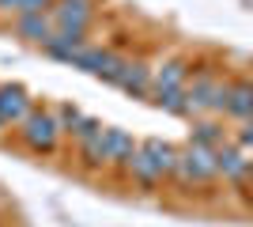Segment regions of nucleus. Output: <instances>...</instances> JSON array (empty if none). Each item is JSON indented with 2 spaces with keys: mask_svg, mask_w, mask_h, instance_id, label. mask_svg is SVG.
I'll use <instances>...</instances> for the list:
<instances>
[{
  "mask_svg": "<svg viewBox=\"0 0 253 227\" xmlns=\"http://www.w3.org/2000/svg\"><path fill=\"white\" fill-rule=\"evenodd\" d=\"M174 163H178V151L170 148V144L144 140V144H136L132 159L125 163V171H128V178L140 182V185H159L163 178L174 174Z\"/></svg>",
  "mask_w": 253,
  "mask_h": 227,
  "instance_id": "1",
  "label": "nucleus"
},
{
  "mask_svg": "<svg viewBox=\"0 0 253 227\" xmlns=\"http://www.w3.org/2000/svg\"><path fill=\"white\" fill-rule=\"evenodd\" d=\"M19 140H23V148L34 151V155H49V151L57 148V140H61L57 114H53V110H38V106H34L31 114L19 121Z\"/></svg>",
  "mask_w": 253,
  "mask_h": 227,
  "instance_id": "2",
  "label": "nucleus"
},
{
  "mask_svg": "<svg viewBox=\"0 0 253 227\" xmlns=\"http://www.w3.org/2000/svg\"><path fill=\"white\" fill-rule=\"evenodd\" d=\"M174 178L185 185H204L211 178H219V167H215V148H204V144H193L178 151V163H174Z\"/></svg>",
  "mask_w": 253,
  "mask_h": 227,
  "instance_id": "3",
  "label": "nucleus"
},
{
  "mask_svg": "<svg viewBox=\"0 0 253 227\" xmlns=\"http://www.w3.org/2000/svg\"><path fill=\"white\" fill-rule=\"evenodd\" d=\"M227 87L219 76L211 72H201L193 80V87H185V95H189V114H208V110H219L223 114V102H227Z\"/></svg>",
  "mask_w": 253,
  "mask_h": 227,
  "instance_id": "4",
  "label": "nucleus"
},
{
  "mask_svg": "<svg viewBox=\"0 0 253 227\" xmlns=\"http://www.w3.org/2000/svg\"><path fill=\"white\" fill-rule=\"evenodd\" d=\"M68 65H72V68H84V72L98 76V80H106V84H114V76L121 72L125 57H117L114 49H98V45H80Z\"/></svg>",
  "mask_w": 253,
  "mask_h": 227,
  "instance_id": "5",
  "label": "nucleus"
},
{
  "mask_svg": "<svg viewBox=\"0 0 253 227\" xmlns=\"http://www.w3.org/2000/svg\"><path fill=\"white\" fill-rule=\"evenodd\" d=\"M114 87L128 91L132 98H148V95H151V68L140 65V61H125V65H121V72L114 76Z\"/></svg>",
  "mask_w": 253,
  "mask_h": 227,
  "instance_id": "6",
  "label": "nucleus"
},
{
  "mask_svg": "<svg viewBox=\"0 0 253 227\" xmlns=\"http://www.w3.org/2000/svg\"><path fill=\"white\" fill-rule=\"evenodd\" d=\"M31 110H34V102L23 87H11V84L0 87V121H4V125H19Z\"/></svg>",
  "mask_w": 253,
  "mask_h": 227,
  "instance_id": "7",
  "label": "nucleus"
},
{
  "mask_svg": "<svg viewBox=\"0 0 253 227\" xmlns=\"http://www.w3.org/2000/svg\"><path fill=\"white\" fill-rule=\"evenodd\" d=\"M189 72H193L189 61H181V57L163 61L159 68H151V95H155V91H174V87H185Z\"/></svg>",
  "mask_w": 253,
  "mask_h": 227,
  "instance_id": "8",
  "label": "nucleus"
},
{
  "mask_svg": "<svg viewBox=\"0 0 253 227\" xmlns=\"http://www.w3.org/2000/svg\"><path fill=\"white\" fill-rule=\"evenodd\" d=\"M15 31H19V38H27V42L45 45L53 38V31H57V23H53L49 11H27V15H19Z\"/></svg>",
  "mask_w": 253,
  "mask_h": 227,
  "instance_id": "9",
  "label": "nucleus"
},
{
  "mask_svg": "<svg viewBox=\"0 0 253 227\" xmlns=\"http://www.w3.org/2000/svg\"><path fill=\"white\" fill-rule=\"evenodd\" d=\"M223 114L231 118H250L253 114V80H238V84L227 87V102H223Z\"/></svg>",
  "mask_w": 253,
  "mask_h": 227,
  "instance_id": "10",
  "label": "nucleus"
},
{
  "mask_svg": "<svg viewBox=\"0 0 253 227\" xmlns=\"http://www.w3.org/2000/svg\"><path fill=\"white\" fill-rule=\"evenodd\" d=\"M102 140H106V159L117 163V167H125L132 159V151H136V140L125 129H102Z\"/></svg>",
  "mask_w": 253,
  "mask_h": 227,
  "instance_id": "11",
  "label": "nucleus"
},
{
  "mask_svg": "<svg viewBox=\"0 0 253 227\" xmlns=\"http://www.w3.org/2000/svg\"><path fill=\"white\" fill-rule=\"evenodd\" d=\"M215 167H219V178H231V182H246V167H250V159H246L238 148H215Z\"/></svg>",
  "mask_w": 253,
  "mask_h": 227,
  "instance_id": "12",
  "label": "nucleus"
},
{
  "mask_svg": "<svg viewBox=\"0 0 253 227\" xmlns=\"http://www.w3.org/2000/svg\"><path fill=\"white\" fill-rule=\"evenodd\" d=\"M106 129V125H102ZM102 129H95V133H87L84 140H80V155H84V163L87 167H106V140H102Z\"/></svg>",
  "mask_w": 253,
  "mask_h": 227,
  "instance_id": "13",
  "label": "nucleus"
},
{
  "mask_svg": "<svg viewBox=\"0 0 253 227\" xmlns=\"http://www.w3.org/2000/svg\"><path fill=\"white\" fill-rule=\"evenodd\" d=\"M155 106H163L167 114H178V118H193L189 114V95H185V87H174V91H155Z\"/></svg>",
  "mask_w": 253,
  "mask_h": 227,
  "instance_id": "14",
  "label": "nucleus"
},
{
  "mask_svg": "<svg viewBox=\"0 0 253 227\" xmlns=\"http://www.w3.org/2000/svg\"><path fill=\"white\" fill-rule=\"evenodd\" d=\"M189 140L193 144H204V148H219V144H223V125H219V121H211V118H204V121L193 125Z\"/></svg>",
  "mask_w": 253,
  "mask_h": 227,
  "instance_id": "15",
  "label": "nucleus"
},
{
  "mask_svg": "<svg viewBox=\"0 0 253 227\" xmlns=\"http://www.w3.org/2000/svg\"><path fill=\"white\" fill-rule=\"evenodd\" d=\"M53 114H57V125H61V133H68V136H76V133H80V125L87 121V114H84V110L68 106V102H64V106H57Z\"/></svg>",
  "mask_w": 253,
  "mask_h": 227,
  "instance_id": "16",
  "label": "nucleus"
},
{
  "mask_svg": "<svg viewBox=\"0 0 253 227\" xmlns=\"http://www.w3.org/2000/svg\"><path fill=\"white\" fill-rule=\"evenodd\" d=\"M53 0H19V8H15V15H27V11H49Z\"/></svg>",
  "mask_w": 253,
  "mask_h": 227,
  "instance_id": "17",
  "label": "nucleus"
},
{
  "mask_svg": "<svg viewBox=\"0 0 253 227\" xmlns=\"http://www.w3.org/2000/svg\"><path fill=\"white\" fill-rule=\"evenodd\" d=\"M238 140H242L246 148H253V121H246V129L238 133Z\"/></svg>",
  "mask_w": 253,
  "mask_h": 227,
  "instance_id": "18",
  "label": "nucleus"
},
{
  "mask_svg": "<svg viewBox=\"0 0 253 227\" xmlns=\"http://www.w3.org/2000/svg\"><path fill=\"white\" fill-rule=\"evenodd\" d=\"M19 8V0H0V11H15Z\"/></svg>",
  "mask_w": 253,
  "mask_h": 227,
  "instance_id": "19",
  "label": "nucleus"
},
{
  "mask_svg": "<svg viewBox=\"0 0 253 227\" xmlns=\"http://www.w3.org/2000/svg\"><path fill=\"white\" fill-rule=\"evenodd\" d=\"M246 182L253 185V163H250V167H246Z\"/></svg>",
  "mask_w": 253,
  "mask_h": 227,
  "instance_id": "20",
  "label": "nucleus"
},
{
  "mask_svg": "<svg viewBox=\"0 0 253 227\" xmlns=\"http://www.w3.org/2000/svg\"><path fill=\"white\" fill-rule=\"evenodd\" d=\"M4 129H8V125H4V121H0V133H4Z\"/></svg>",
  "mask_w": 253,
  "mask_h": 227,
  "instance_id": "21",
  "label": "nucleus"
},
{
  "mask_svg": "<svg viewBox=\"0 0 253 227\" xmlns=\"http://www.w3.org/2000/svg\"><path fill=\"white\" fill-rule=\"evenodd\" d=\"M246 121H253V114H250V118H246Z\"/></svg>",
  "mask_w": 253,
  "mask_h": 227,
  "instance_id": "22",
  "label": "nucleus"
}]
</instances>
